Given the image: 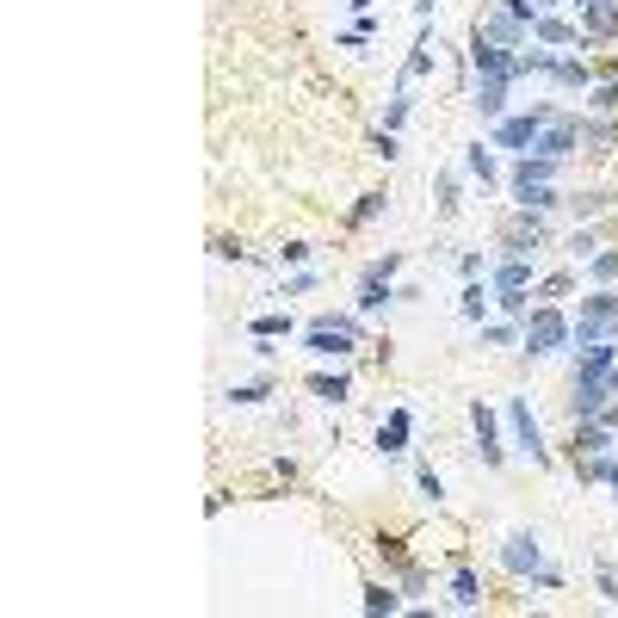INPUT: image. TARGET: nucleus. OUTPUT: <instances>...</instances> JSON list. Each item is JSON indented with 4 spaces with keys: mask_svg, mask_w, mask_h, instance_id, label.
Segmentation results:
<instances>
[{
    "mask_svg": "<svg viewBox=\"0 0 618 618\" xmlns=\"http://www.w3.org/2000/svg\"><path fill=\"white\" fill-rule=\"evenodd\" d=\"M569 341H575V322H569L563 309L544 303V309L526 316V353H532V359H550V353H563Z\"/></svg>",
    "mask_w": 618,
    "mask_h": 618,
    "instance_id": "f257e3e1",
    "label": "nucleus"
},
{
    "mask_svg": "<svg viewBox=\"0 0 618 618\" xmlns=\"http://www.w3.org/2000/svg\"><path fill=\"white\" fill-rule=\"evenodd\" d=\"M353 347H359V322L353 316H328V322L303 328V353L309 359H347Z\"/></svg>",
    "mask_w": 618,
    "mask_h": 618,
    "instance_id": "f03ea898",
    "label": "nucleus"
},
{
    "mask_svg": "<svg viewBox=\"0 0 618 618\" xmlns=\"http://www.w3.org/2000/svg\"><path fill=\"white\" fill-rule=\"evenodd\" d=\"M613 334H618V297H613V291H594V297H582L575 341H613Z\"/></svg>",
    "mask_w": 618,
    "mask_h": 618,
    "instance_id": "7ed1b4c3",
    "label": "nucleus"
},
{
    "mask_svg": "<svg viewBox=\"0 0 618 618\" xmlns=\"http://www.w3.org/2000/svg\"><path fill=\"white\" fill-rule=\"evenodd\" d=\"M501 563H507L513 575H538L544 588H557V575L544 569V550H538V538H526V532H513V538H501Z\"/></svg>",
    "mask_w": 618,
    "mask_h": 618,
    "instance_id": "20e7f679",
    "label": "nucleus"
},
{
    "mask_svg": "<svg viewBox=\"0 0 618 618\" xmlns=\"http://www.w3.org/2000/svg\"><path fill=\"white\" fill-rule=\"evenodd\" d=\"M470 62H477L483 81H513V75H526V68H519V50H507V44H494V37H470Z\"/></svg>",
    "mask_w": 618,
    "mask_h": 618,
    "instance_id": "39448f33",
    "label": "nucleus"
},
{
    "mask_svg": "<svg viewBox=\"0 0 618 618\" xmlns=\"http://www.w3.org/2000/svg\"><path fill=\"white\" fill-rule=\"evenodd\" d=\"M507 427H513L519 452H526L532 464H544V433H538V414H532V402H526V396H507Z\"/></svg>",
    "mask_w": 618,
    "mask_h": 618,
    "instance_id": "423d86ee",
    "label": "nucleus"
},
{
    "mask_svg": "<svg viewBox=\"0 0 618 618\" xmlns=\"http://www.w3.org/2000/svg\"><path fill=\"white\" fill-rule=\"evenodd\" d=\"M550 118H557V112H544V106L526 112V118H501L494 124V148H526V155H532V148H538V130Z\"/></svg>",
    "mask_w": 618,
    "mask_h": 618,
    "instance_id": "0eeeda50",
    "label": "nucleus"
},
{
    "mask_svg": "<svg viewBox=\"0 0 618 618\" xmlns=\"http://www.w3.org/2000/svg\"><path fill=\"white\" fill-rule=\"evenodd\" d=\"M606 377H575V396H569V408H575V421H600L606 414Z\"/></svg>",
    "mask_w": 618,
    "mask_h": 618,
    "instance_id": "6e6552de",
    "label": "nucleus"
},
{
    "mask_svg": "<svg viewBox=\"0 0 618 618\" xmlns=\"http://www.w3.org/2000/svg\"><path fill=\"white\" fill-rule=\"evenodd\" d=\"M582 142V124H569V118H550L544 130H538V148L532 155H550V161H563L569 148Z\"/></svg>",
    "mask_w": 618,
    "mask_h": 618,
    "instance_id": "1a4fd4ad",
    "label": "nucleus"
},
{
    "mask_svg": "<svg viewBox=\"0 0 618 618\" xmlns=\"http://www.w3.org/2000/svg\"><path fill=\"white\" fill-rule=\"evenodd\" d=\"M501 242H507V253L532 260V253H538V242H544V223L526 211V217H513V223H507V236H501Z\"/></svg>",
    "mask_w": 618,
    "mask_h": 618,
    "instance_id": "9d476101",
    "label": "nucleus"
},
{
    "mask_svg": "<svg viewBox=\"0 0 618 618\" xmlns=\"http://www.w3.org/2000/svg\"><path fill=\"white\" fill-rule=\"evenodd\" d=\"M618 365V347L613 341H582V359H575V377H606Z\"/></svg>",
    "mask_w": 618,
    "mask_h": 618,
    "instance_id": "9b49d317",
    "label": "nucleus"
},
{
    "mask_svg": "<svg viewBox=\"0 0 618 618\" xmlns=\"http://www.w3.org/2000/svg\"><path fill=\"white\" fill-rule=\"evenodd\" d=\"M383 303H389V260H377L359 278V309H383Z\"/></svg>",
    "mask_w": 618,
    "mask_h": 618,
    "instance_id": "f8f14e48",
    "label": "nucleus"
},
{
    "mask_svg": "<svg viewBox=\"0 0 618 618\" xmlns=\"http://www.w3.org/2000/svg\"><path fill=\"white\" fill-rule=\"evenodd\" d=\"M550 173H557L550 155H519V167H513V192H526V186H550Z\"/></svg>",
    "mask_w": 618,
    "mask_h": 618,
    "instance_id": "ddd939ff",
    "label": "nucleus"
},
{
    "mask_svg": "<svg viewBox=\"0 0 618 618\" xmlns=\"http://www.w3.org/2000/svg\"><path fill=\"white\" fill-rule=\"evenodd\" d=\"M582 31L613 37V31H618V0H588V6H582Z\"/></svg>",
    "mask_w": 618,
    "mask_h": 618,
    "instance_id": "4468645a",
    "label": "nucleus"
},
{
    "mask_svg": "<svg viewBox=\"0 0 618 618\" xmlns=\"http://www.w3.org/2000/svg\"><path fill=\"white\" fill-rule=\"evenodd\" d=\"M532 37H544V44H563V50H575V44H582V25H569V19H544V12H538Z\"/></svg>",
    "mask_w": 618,
    "mask_h": 618,
    "instance_id": "2eb2a0df",
    "label": "nucleus"
},
{
    "mask_svg": "<svg viewBox=\"0 0 618 618\" xmlns=\"http://www.w3.org/2000/svg\"><path fill=\"white\" fill-rule=\"evenodd\" d=\"M408 427H414L408 408H389V421L377 427V452H402V445H408Z\"/></svg>",
    "mask_w": 618,
    "mask_h": 618,
    "instance_id": "dca6fc26",
    "label": "nucleus"
},
{
    "mask_svg": "<svg viewBox=\"0 0 618 618\" xmlns=\"http://www.w3.org/2000/svg\"><path fill=\"white\" fill-rule=\"evenodd\" d=\"M494 291H532V260L507 253V266L494 272Z\"/></svg>",
    "mask_w": 618,
    "mask_h": 618,
    "instance_id": "f3484780",
    "label": "nucleus"
},
{
    "mask_svg": "<svg viewBox=\"0 0 618 618\" xmlns=\"http://www.w3.org/2000/svg\"><path fill=\"white\" fill-rule=\"evenodd\" d=\"M470 421H477V439H483V445H477V452H483V464H501V439H494V414L483 408V402H477V408H470Z\"/></svg>",
    "mask_w": 618,
    "mask_h": 618,
    "instance_id": "a211bd4d",
    "label": "nucleus"
},
{
    "mask_svg": "<svg viewBox=\"0 0 618 618\" xmlns=\"http://www.w3.org/2000/svg\"><path fill=\"white\" fill-rule=\"evenodd\" d=\"M550 81H557V87H588V62H582V56H557V62H550Z\"/></svg>",
    "mask_w": 618,
    "mask_h": 618,
    "instance_id": "6ab92c4d",
    "label": "nucleus"
},
{
    "mask_svg": "<svg viewBox=\"0 0 618 618\" xmlns=\"http://www.w3.org/2000/svg\"><path fill=\"white\" fill-rule=\"evenodd\" d=\"M477 112H483V118H501V112H507V81H483V87H477Z\"/></svg>",
    "mask_w": 618,
    "mask_h": 618,
    "instance_id": "aec40b11",
    "label": "nucleus"
},
{
    "mask_svg": "<svg viewBox=\"0 0 618 618\" xmlns=\"http://www.w3.org/2000/svg\"><path fill=\"white\" fill-rule=\"evenodd\" d=\"M477 600H483V582H477L470 569H458V575H452V606H464V613H470Z\"/></svg>",
    "mask_w": 618,
    "mask_h": 618,
    "instance_id": "412c9836",
    "label": "nucleus"
},
{
    "mask_svg": "<svg viewBox=\"0 0 618 618\" xmlns=\"http://www.w3.org/2000/svg\"><path fill=\"white\" fill-rule=\"evenodd\" d=\"M309 389H316L322 402H347V389H353V377H347V371H334V377H316Z\"/></svg>",
    "mask_w": 618,
    "mask_h": 618,
    "instance_id": "4be33fe9",
    "label": "nucleus"
},
{
    "mask_svg": "<svg viewBox=\"0 0 618 618\" xmlns=\"http://www.w3.org/2000/svg\"><path fill=\"white\" fill-rule=\"evenodd\" d=\"M458 309H464V322H483V316H489V291H483V285H464V303H458Z\"/></svg>",
    "mask_w": 618,
    "mask_h": 618,
    "instance_id": "5701e85b",
    "label": "nucleus"
},
{
    "mask_svg": "<svg viewBox=\"0 0 618 618\" xmlns=\"http://www.w3.org/2000/svg\"><path fill=\"white\" fill-rule=\"evenodd\" d=\"M494 148V142H489ZM489 148H483V142H470V155H464V167H470V173H477V180H494V155Z\"/></svg>",
    "mask_w": 618,
    "mask_h": 618,
    "instance_id": "b1692460",
    "label": "nucleus"
},
{
    "mask_svg": "<svg viewBox=\"0 0 618 618\" xmlns=\"http://www.w3.org/2000/svg\"><path fill=\"white\" fill-rule=\"evenodd\" d=\"M433 68V44H427V31H421V44H414V56H408V68H402V81H414V75H427Z\"/></svg>",
    "mask_w": 618,
    "mask_h": 618,
    "instance_id": "393cba45",
    "label": "nucleus"
},
{
    "mask_svg": "<svg viewBox=\"0 0 618 618\" xmlns=\"http://www.w3.org/2000/svg\"><path fill=\"white\" fill-rule=\"evenodd\" d=\"M247 334H253V341H278V334H291V316H260Z\"/></svg>",
    "mask_w": 618,
    "mask_h": 618,
    "instance_id": "a878e982",
    "label": "nucleus"
},
{
    "mask_svg": "<svg viewBox=\"0 0 618 618\" xmlns=\"http://www.w3.org/2000/svg\"><path fill=\"white\" fill-rule=\"evenodd\" d=\"M402 600L389 594V588H365V613H396Z\"/></svg>",
    "mask_w": 618,
    "mask_h": 618,
    "instance_id": "bb28decb",
    "label": "nucleus"
},
{
    "mask_svg": "<svg viewBox=\"0 0 618 618\" xmlns=\"http://www.w3.org/2000/svg\"><path fill=\"white\" fill-rule=\"evenodd\" d=\"M421 494H427V501H433V507H439V501H445V483H439V470H421Z\"/></svg>",
    "mask_w": 618,
    "mask_h": 618,
    "instance_id": "cd10ccee",
    "label": "nucleus"
},
{
    "mask_svg": "<svg viewBox=\"0 0 618 618\" xmlns=\"http://www.w3.org/2000/svg\"><path fill=\"white\" fill-rule=\"evenodd\" d=\"M377 211H383V192H365V198H359V211H353V223H371Z\"/></svg>",
    "mask_w": 618,
    "mask_h": 618,
    "instance_id": "c85d7f7f",
    "label": "nucleus"
},
{
    "mask_svg": "<svg viewBox=\"0 0 618 618\" xmlns=\"http://www.w3.org/2000/svg\"><path fill=\"white\" fill-rule=\"evenodd\" d=\"M439 211H458V180H452V173L439 180Z\"/></svg>",
    "mask_w": 618,
    "mask_h": 618,
    "instance_id": "c756f323",
    "label": "nucleus"
},
{
    "mask_svg": "<svg viewBox=\"0 0 618 618\" xmlns=\"http://www.w3.org/2000/svg\"><path fill=\"white\" fill-rule=\"evenodd\" d=\"M408 118V100H402V93H396V100H389V112H383V130H396V124Z\"/></svg>",
    "mask_w": 618,
    "mask_h": 618,
    "instance_id": "7c9ffc66",
    "label": "nucleus"
},
{
    "mask_svg": "<svg viewBox=\"0 0 618 618\" xmlns=\"http://www.w3.org/2000/svg\"><path fill=\"white\" fill-rule=\"evenodd\" d=\"M260 396H266V383H236L229 389V402H260Z\"/></svg>",
    "mask_w": 618,
    "mask_h": 618,
    "instance_id": "2f4dec72",
    "label": "nucleus"
},
{
    "mask_svg": "<svg viewBox=\"0 0 618 618\" xmlns=\"http://www.w3.org/2000/svg\"><path fill=\"white\" fill-rule=\"evenodd\" d=\"M594 106H600V112H613V106H618V81H606V87L594 93Z\"/></svg>",
    "mask_w": 618,
    "mask_h": 618,
    "instance_id": "473e14b6",
    "label": "nucleus"
},
{
    "mask_svg": "<svg viewBox=\"0 0 618 618\" xmlns=\"http://www.w3.org/2000/svg\"><path fill=\"white\" fill-rule=\"evenodd\" d=\"M594 272H600V278H618V253H594Z\"/></svg>",
    "mask_w": 618,
    "mask_h": 618,
    "instance_id": "72a5a7b5",
    "label": "nucleus"
},
{
    "mask_svg": "<svg viewBox=\"0 0 618 618\" xmlns=\"http://www.w3.org/2000/svg\"><path fill=\"white\" fill-rule=\"evenodd\" d=\"M600 588H606V600L618 606V569H600Z\"/></svg>",
    "mask_w": 618,
    "mask_h": 618,
    "instance_id": "f704fd0d",
    "label": "nucleus"
},
{
    "mask_svg": "<svg viewBox=\"0 0 618 618\" xmlns=\"http://www.w3.org/2000/svg\"><path fill=\"white\" fill-rule=\"evenodd\" d=\"M606 389H613V396H618V365H613V371H606Z\"/></svg>",
    "mask_w": 618,
    "mask_h": 618,
    "instance_id": "c9c22d12",
    "label": "nucleus"
},
{
    "mask_svg": "<svg viewBox=\"0 0 618 618\" xmlns=\"http://www.w3.org/2000/svg\"><path fill=\"white\" fill-rule=\"evenodd\" d=\"M532 6H544V0H532Z\"/></svg>",
    "mask_w": 618,
    "mask_h": 618,
    "instance_id": "e433bc0d",
    "label": "nucleus"
},
{
    "mask_svg": "<svg viewBox=\"0 0 618 618\" xmlns=\"http://www.w3.org/2000/svg\"><path fill=\"white\" fill-rule=\"evenodd\" d=\"M575 6H588V0H575Z\"/></svg>",
    "mask_w": 618,
    "mask_h": 618,
    "instance_id": "4c0bfd02",
    "label": "nucleus"
}]
</instances>
